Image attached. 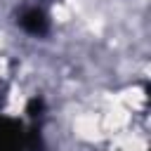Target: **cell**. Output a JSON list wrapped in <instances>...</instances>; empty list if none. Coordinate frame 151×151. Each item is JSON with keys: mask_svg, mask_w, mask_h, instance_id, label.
Returning a JSON list of instances; mask_svg holds the SVG:
<instances>
[{"mask_svg": "<svg viewBox=\"0 0 151 151\" xmlns=\"http://www.w3.org/2000/svg\"><path fill=\"white\" fill-rule=\"evenodd\" d=\"M17 26L28 35L42 38V35L50 33V17L40 5H26L17 14Z\"/></svg>", "mask_w": 151, "mask_h": 151, "instance_id": "obj_2", "label": "cell"}, {"mask_svg": "<svg viewBox=\"0 0 151 151\" xmlns=\"http://www.w3.org/2000/svg\"><path fill=\"white\" fill-rule=\"evenodd\" d=\"M42 97H31L26 104L28 123L7 113H0V151H42Z\"/></svg>", "mask_w": 151, "mask_h": 151, "instance_id": "obj_1", "label": "cell"}]
</instances>
